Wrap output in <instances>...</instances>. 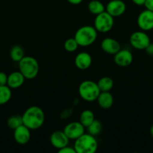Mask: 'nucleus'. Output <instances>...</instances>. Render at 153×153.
Returning a JSON list of instances; mask_svg holds the SVG:
<instances>
[{"label":"nucleus","mask_w":153,"mask_h":153,"mask_svg":"<svg viewBox=\"0 0 153 153\" xmlns=\"http://www.w3.org/2000/svg\"><path fill=\"white\" fill-rule=\"evenodd\" d=\"M132 2L137 6H142L145 4L146 0H131Z\"/></svg>","instance_id":"nucleus-30"},{"label":"nucleus","mask_w":153,"mask_h":153,"mask_svg":"<svg viewBox=\"0 0 153 153\" xmlns=\"http://www.w3.org/2000/svg\"><path fill=\"white\" fill-rule=\"evenodd\" d=\"M74 37L79 46L87 47L95 42L98 37V31L94 26L83 25L76 30Z\"/></svg>","instance_id":"nucleus-2"},{"label":"nucleus","mask_w":153,"mask_h":153,"mask_svg":"<svg viewBox=\"0 0 153 153\" xmlns=\"http://www.w3.org/2000/svg\"><path fill=\"white\" fill-rule=\"evenodd\" d=\"M98 144L95 137L84 133L74 141V148L76 153H94L97 151Z\"/></svg>","instance_id":"nucleus-3"},{"label":"nucleus","mask_w":153,"mask_h":153,"mask_svg":"<svg viewBox=\"0 0 153 153\" xmlns=\"http://www.w3.org/2000/svg\"><path fill=\"white\" fill-rule=\"evenodd\" d=\"M11 89L8 85L0 86V105L6 104L11 98Z\"/></svg>","instance_id":"nucleus-21"},{"label":"nucleus","mask_w":153,"mask_h":153,"mask_svg":"<svg viewBox=\"0 0 153 153\" xmlns=\"http://www.w3.org/2000/svg\"><path fill=\"white\" fill-rule=\"evenodd\" d=\"M24 55V50L20 46H14L10 50V57L12 61L15 62H19L22 59Z\"/></svg>","instance_id":"nucleus-22"},{"label":"nucleus","mask_w":153,"mask_h":153,"mask_svg":"<svg viewBox=\"0 0 153 153\" xmlns=\"http://www.w3.org/2000/svg\"><path fill=\"white\" fill-rule=\"evenodd\" d=\"M144 6L146 7V9L153 11V0H146Z\"/></svg>","instance_id":"nucleus-28"},{"label":"nucleus","mask_w":153,"mask_h":153,"mask_svg":"<svg viewBox=\"0 0 153 153\" xmlns=\"http://www.w3.org/2000/svg\"><path fill=\"white\" fill-rule=\"evenodd\" d=\"M19 71L26 79H34L39 73V64L37 60L32 56H24L19 61Z\"/></svg>","instance_id":"nucleus-4"},{"label":"nucleus","mask_w":153,"mask_h":153,"mask_svg":"<svg viewBox=\"0 0 153 153\" xmlns=\"http://www.w3.org/2000/svg\"><path fill=\"white\" fill-rule=\"evenodd\" d=\"M95 120L94 114L91 110H84L82 111L80 116V122L82 124L83 126L86 128Z\"/></svg>","instance_id":"nucleus-20"},{"label":"nucleus","mask_w":153,"mask_h":153,"mask_svg":"<svg viewBox=\"0 0 153 153\" xmlns=\"http://www.w3.org/2000/svg\"><path fill=\"white\" fill-rule=\"evenodd\" d=\"M145 50L148 55H151V56H153V43H150L149 45L146 48Z\"/></svg>","instance_id":"nucleus-29"},{"label":"nucleus","mask_w":153,"mask_h":153,"mask_svg":"<svg viewBox=\"0 0 153 153\" xmlns=\"http://www.w3.org/2000/svg\"><path fill=\"white\" fill-rule=\"evenodd\" d=\"M114 62L118 67H125L133 62L134 57L131 52L128 49H120L114 55Z\"/></svg>","instance_id":"nucleus-12"},{"label":"nucleus","mask_w":153,"mask_h":153,"mask_svg":"<svg viewBox=\"0 0 153 153\" xmlns=\"http://www.w3.org/2000/svg\"><path fill=\"white\" fill-rule=\"evenodd\" d=\"M22 124L30 130H36L43 126L45 120L44 111L36 105L30 106L22 115Z\"/></svg>","instance_id":"nucleus-1"},{"label":"nucleus","mask_w":153,"mask_h":153,"mask_svg":"<svg viewBox=\"0 0 153 153\" xmlns=\"http://www.w3.org/2000/svg\"><path fill=\"white\" fill-rule=\"evenodd\" d=\"M88 10H89L90 13L96 16L105 11V6L101 1L98 0H92L88 4Z\"/></svg>","instance_id":"nucleus-19"},{"label":"nucleus","mask_w":153,"mask_h":153,"mask_svg":"<svg viewBox=\"0 0 153 153\" xmlns=\"http://www.w3.org/2000/svg\"><path fill=\"white\" fill-rule=\"evenodd\" d=\"M78 93L84 101L92 102L97 100L100 91L98 84L91 80H86L81 82L78 88Z\"/></svg>","instance_id":"nucleus-5"},{"label":"nucleus","mask_w":153,"mask_h":153,"mask_svg":"<svg viewBox=\"0 0 153 153\" xmlns=\"http://www.w3.org/2000/svg\"><path fill=\"white\" fill-rule=\"evenodd\" d=\"M100 47L106 53L109 55H115L121 49V45L116 39L112 37H106L101 41Z\"/></svg>","instance_id":"nucleus-14"},{"label":"nucleus","mask_w":153,"mask_h":153,"mask_svg":"<svg viewBox=\"0 0 153 153\" xmlns=\"http://www.w3.org/2000/svg\"><path fill=\"white\" fill-rule=\"evenodd\" d=\"M98 86L100 89V92H104V91H110L112 89L114 85V82L112 79L108 76H104L100 78L97 82Z\"/></svg>","instance_id":"nucleus-18"},{"label":"nucleus","mask_w":153,"mask_h":153,"mask_svg":"<svg viewBox=\"0 0 153 153\" xmlns=\"http://www.w3.org/2000/svg\"><path fill=\"white\" fill-rule=\"evenodd\" d=\"M87 128V131H88V134H92L93 136H97L100 133L102 130V125L101 123L98 120H94L91 124H90L88 126L86 127Z\"/></svg>","instance_id":"nucleus-23"},{"label":"nucleus","mask_w":153,"mask_h":153,"mask_svg":"<svg viewBox=\"0 0 153 153\" xmlns=\"http://www.w3.org/2000/svg\"><path fill=\"white\" fill-rule=\"evenodd\" d=\"M150 134H151L152 137H153V125L152 126L151 128H150Z\"/></svg>","instance_id":"nucleus-32"},{"label":"nucleus","mask_w":153,"mask_h":153,"mask_svg":"<svg viewBox=\"0 0 153 153\" xmlns=\"http://www.w3.org/2000/svg\"><path fill=\"white\" fill-rule=\"evenodd\" d=\"M86 127L82 126L80 122L69 123L64 126L63 131L70 140H76L85 133Z\"/></svg>","instance_id":"nucleus-9"},{"label":"nucleus","mask_w":153,"mask_h":153,"mask_svg":"<svg viewBox=\"0 0 153 153\" xmlns=\"http://www.w3.org/2000/svg\"><path fill=\"white\" fill-rule=\"evenodd\" d=\"M129 41L132 47L138 50H145L146 48L151 43L149 36L146 33V31L142 30L132 33L130 36Z\"/></svg>","instance_id":"nucleus-7"},{"label":"nucleus","mask_w":153,"mask_h":153,"mask_svg":"<svg viewBox=\"0 0 153 153\" xmlns=\"http://www.w3.org/2000/svg\"><path fill=\"white\" fill-rule=\"evenodd\" d=\"M8 76L4 72H0V86L7 85Z\"/></svg>","instance_id":"nucleus-27"},{"label":"nucleus","mask_w":153,"mask_h":153,"mask_svg":"<svg viewBox=\"0 0 153 153\" xmlns=\"http://www.w3.org/2000/svg\"><path fill=\"white\" fill-rule=\"evenodd\" d=\"M69 3L72 4H80L82 1V0H67Z\"/></svg>","instance_id":"nucleus-31"},{"label":"nucleus","mask_w":153,"mask_h":153,"mask_svg":"<svg viewBox=\"0 0 153 153\" xmlns=\"http://www.w3.org/2000/svg\"><path fill=\"white\" fill-rule=\"evenodd\" d=\"M70 139L67 137L63 131H56L51 134L50 141L54 148L58 149L68 146Z\"/></svg>","instance_id":"nucleus-13"},{"label":"nucleus","mask_w":153,"mask_h":153,"mask_svg":"<svg viewBox=\"0 0 153 153\" xmlns=\"http://www.w3.org/2000/svg\"><path fill=\"white\" fill-rule=\"evenodd\" d=\"M92 63V58L88 52H82L76 55L74 59L75 66L80 70H85L89 68Z\"/></svg>","instance_id":"nucleus-15"},{"label":"nucleus","mask_w":153,"mask_h":153,"mask_svg":"<svg viewBox=\"0 0 153 153\" xmlns=\"http://www.w3.org/2000/svg\"><path fill=\"white\" fill-rule=\"evenodd\" d=\"M31 130L26 126L21 125L19 127L14 129V140L20 145H25L28 143L31 138Z\"/></svg>","instance_id":"nucleus-11"},{"label":"nucleus","mask_w":153,"mask_h":153,"mask_svg":"<svg viewBox=\"0 0 153 153\" xmlns=\"http://www.w3.org/2000/svg\"><path fill=\"white\" fill-rule=\"evenodd\" d=\"M58 153H76V151H75L74 148L70 147V146H68V145L64 146V147L62 148V149H58Z\"/></svg>","instance_id":"nucleus-26"},{"label":"nucleus","mask_w":153,"mask_h":153,"mask_svg":"<svg viewBox=\"0 0 153 153\" xmlns=\"http://www.w3.org/2000/svg\"><path fill=\"white\" fill-rule=\"evenodd\" d=\"M136 23L140 30L144 31L153 29V11L146 9L138 15Z\"/></svg>","instance_id":"nucleus-8"},{"label":"nucleus","mask_w":153,"mask_h":153,"mask_svg":"<svg viewBox=\"0 0 153 153\" xmlns=\"http://www.w3.org/2000/svg\"><path fill=\"white\" fill-rule=\"evenodd\" d=\"M26 78L20 71H15L8 76L7 85L10 89H17L24 84Z\"/></svg>","instance_id":"nucleus-16"},{"label":"nucleus","mask_w":153,"mask_h":153,"mask_svg":"<svg viewBox=\"0 0 153 153\" xmlns=\"http://www.w3.org/2000/svg\"><path fill=\"white\" fill-rule=\"evenodd\" d=\"M105 10L112 17H118L125 12L126 4L122 0H111L105 7Z\"/></svg>","instance_id":"nucleus-10"},{"label":"nucleus","mask_w":153,"mask_h":153,"mask_svg":"<svg viewBox=\"0 0 153 153\" xmlns=\"http://www.w3.org/2000/svg\"><path fill=\"white\" fill-rule=\"evenodd\" d=\"M78 47H79V44L76 41L74 37L67 39L64 43V49L68 52H75L78 49Z\"/></svg>","instance_id":"nucleus-25"},{"label":"nucleus","mask_w":153,"mask_h":153,"mask_svg":"<svg viewBox=\"0 0 153 153\" xmlns=\"http://www.w3.org/2000/svg\"><path fill=\"white\" fill-rule=\"evenodd\" d=\"M8 126L11 129H15L16 128L19 127L20 126L22 125V116L20 115H14L10 117L8 120Z\"/></svg>","instance_id":"nucleus-24"},{"label":"nucleus","mask_w":153,"mask_h":153,"mask_svg":"<svg viewBox=\"0 0 153 153\" xmlns=\"http://www.w3.org/2000/svg\"><path fill=\"white\" fill-rule=\"evenodd\" d=\"M98 105L104 109H109L112 106L114 98L110 91L100 92L97 98Z\"/></svg>","instance_id":"nucleus-17"},{"label":"nucleus","mask_w":153,"mask_h":153,"mask_svg":"<svg viewBox=\"0 0 153 153\" xmlns=\"http://www.w3.org/2000/svg\"><path fill=\"white\" fill-rule=\"evenodd\" d=\"M114 25V17L105 11L96 15L94 20V27L98 32L106 33L110 31Z\"/></svg>","instance_id":"nucleus-6"}]
</instances>
